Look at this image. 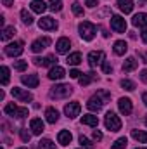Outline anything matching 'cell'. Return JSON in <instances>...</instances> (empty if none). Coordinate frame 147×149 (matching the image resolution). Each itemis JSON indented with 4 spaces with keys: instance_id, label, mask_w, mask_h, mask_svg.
<instances>
[{
    "instance_id": "obj_1",
    "label": "cell",
    "mask_w": 147,
    "mask_h": 149,
    "mask_svg": "<svg viewBox=\"0 0 147 149\" xmlns=\"http://www.w3.org/2000/svg\"><path fill=\"white\" fill-rule=\"evenodd\" d=\"M95 31H97V28H95V24H92L90 21H83L81 24H80V35L83 40H87V42H90L94 35H95Z\"/></svg>"
},
{
    "instance_id": "obj_2",
    "label": "cell",
    "mask_w": 147,
    "mask_h": 149,
    "mask_svg": "<svg viewBox=\"0 0 147 149\" xmlns=\"http://www.w3.org/2000/svg\"><path fill=\"white\" fill-rule=\"evenodd\" d=\"M104 123H106V128L111 130V132H118V130L121 128V120H119V116H116L112 111H109L106 114Z\"/></svg>"
},
{
    "instance_id": "obj_3",
    "label": "cell",
    "mask_w": 147,
    "mask_h": 149,
    "mask_svg": "<svg viewBox=\"0 0 147 149\" xmlns=\"http://www.w3.org/2000/svg\"><path fill=\"white\" fill-rule=\"evenodd\" d=\"M71 87L69 85H55V87H52V90H50V97H54V99H62V97H68V95H71Z\"/></svg>"
},
{
    "instance_id": "obj_4",
    "label": "cell",
    "mask_w": 147,
    "mask_h": 149,
    "mask_svg": "<svg viewBox=\"0 0 147 149\" xmlns=\"http://www.w3.org/2000/svg\"><path fill=\"white\" fill-rule=\"evenodd\" d=\"M3 111H5V114L16 116V118H26V116H28V109H26V108H17L16 104H7V106L3 108Z\"/></svg>"
},
{
    "instance_id": "obj_5",
    "label": "cell",
    "mask_w": 147,
    "mask_h": 149,
    "mask_svg": "<svg viewBox=\"0 0 147 149\" xmlns=\"http://www.w3.org/2000/svg\"><path fill=\"white\" fill-rule=\"evenodd\" d=\"M111 28L116 33H125L126 31V21L121 16H112L111 17Z\"/></svg>"
},
{
    "instance_id": "obj_6",
    "label": "cell",
    "mask_w": 147,
    "mask_h": 149,
    "mask_svg": "<svg viewBox=\"0 0 147 149\" xmlns=\"http://www.w3.org/2000/svg\"><path fill=\"white\" fill-rule=\"evenodd\" d=\"M23 42H12L5 47V54L10 56V57H16V56H21L23 54Z\"/></svg>"
},
{
    "instance_id": "obj_7",
    "label": "cell",
    "mask_w": 147,
    "mask_h": 149,
    "mask_svg": "<svg viewBox=\"0 0 147 149\" xmlns=\"http://www.w3.org/2000/svg\"><path fill=\"white\" fill-rule=\"evenodd\" d=\"M102 106H104V101L101 99V95L97 94V95H94V97H90L88 99V102H87V108L90 109V111H101L102 109Z\"/></svg>"
},
{
    "instance_id": "obj_8",
    "label": "cell",
    "mask_w": 147,
    "mask_h": 149,
    "mask_svg": "<svg viewBox=\"0 0 147 149\" xmlns=\"http://www.w3.org/2000/svg\"><path fill=\"white\" fill-rule=\"evenodd\" d=\"M38 26H40V30H55L57 28V21L54 17L47 16V17H42L38 21Z\"/></svg>"
},
{
    "instance_id": "obj_9",
    "label": "cell",
    "mask_w": 147,
    "mask_h": 149,
    "mask_svg": "<svg viewBox=\"0 0 147 149\" xmlns=\"http://www.w3.org/2000/svg\"><path fill=\"white\" fill-rule=\"evenodd\" d=\"M12 95H14L17 101H23V102H28V101H31V99H33V95H31L28 90L17 88V87H14V88H12Z\"/></svg>"
},
{
    "instance_id": "obj_10",
    "label": "cell",
    "mask_w": 147,
    "mask_h": 149,
    "mask_svg": "<svg viewBox=\"0 0 147 149\" xmlns=\"http://www.w3.org/2000/svg\"><path fill=\"white\" fill-rule=\"evenodd\" d=\"M49 45H50V38L49 37L38 38V40H35V42L31 43V50H33V52H42V50L47 49Z\"/></svg>"
},
{
    "instance_id": "obj_11",
    "label": "cell",
    "mask_w": 147,
    "mask_h": 149,
    "mask_svg": "<svg viewBox=\"0 0 147 149\" xmlns=\"http://www.w3.org/2000/svg\"><path fill=\"white\" fill-rule=\"evenodd\" d=\"M81 111V106H80V102H69L66 108H64V113H66V116H69V118H76L78 114Z\"/></svg>"
},
{
    "instance_id": "obj_12",
    "label": "cell",
    "mask_w": 147,
    "mask_h": 149,
    "mask_svg": "<svg viewBox=\"0 0 147 149\" xmlns=\"http://www.w3.org/2000/svg\"><path fill=\"white\" fill-rule=\"evenodd\" d=\"M69 47H71L69 38H59L57 43H55V50H57L59 54H66V52L69 50Z\"/></svg>"
},
{
    "instance_id": "obj_13",
    "label": "cell",
    "mask_w": 147,
    "mask_h": 149,
    "mask_svg": "<svg viewBox=\"0 0 147 149\" xmlns=\"http://www.w3.org/2000/svg\"><path fill=\"white\" fill-rule=\"evenodd\" d=\"M118 108H119V111L123 113L125 116H128V114L132 113V101L126 99V97H121L119 102H118Z\"/></svg>"
},
{
    "instance_id": "obj_14",
    "label": "cell",
    "mask_w": 147,
    "mask_h": 149,
    "mask_svg": "<svg viewBox=\"0 0 147 149\" xmlns=\"http://www.w3.org/2000/svg\"><path fill=\"white\" fill-rule=\"evenodd\" d=\"M21 81H23L26 87H30V88H35V87H38V83H40V80H38L37 74H24V76L21 78Z\"/></svg>"
},
{
    "instance_id": "obj_15",
    "label": "cell",
    "mask_w": 147,
    "mask_h": 149,
    "mask_svg": "<svg viewBox=\"0 0 147 149\" xmlns=\"http://www.w3.org/2000/svg\"><path fill=\"white\" fill-rule=\"evenodd\" d=\"M132 23H133V26L147 28V14L146 12H139V14H135L133 19H132Z\"/></svg>"
},
{
    "instance_id": "obj_16",
    "label": "cell",
    "mask_w": 147,
    "mask_h": 149,
    "mask_svg": "<svg viewBox=\"0 0 147 149\" xmlns=\"http://www.w3.org/2000/svg\"><path fill=\"white\" fill-rule=\"evenodd\" d=\"M66 76V71H64V68H61V66H54L50 71H49V78L50 80H62Z\"/></svg>"
},
{
    "instance_id": "obj_17",
    "label": "cell",
    "mask_w": 147,
    "mask_h": 149,
    "mask_svg": "<svg viewBox=\"0 0 147 149\" xmlns=\"http://www.w3.org/2000/svg\"><path fill=\"white\" fill-rule=\"evenodd\" d=\"M30 128H31V132L35 135H40L43 132V121H42V118H33L30 121Z\"/></svg>"
},
{
    "instance_id": "obj_18",
    "label": "cell",
    "mask_w": 147,
    "mask_h": 149,
    "mask_svg": "<svg viewBox=\"0 0 147 149\" xmlns=\"http://www.w3.org/2000/svg\"><path fill=\"white\" fill-rule=\"evenodd\" d=\"M101 59H104V54L102 52H90L88 54V64L94 68V66H97V64H101L102 61Z\"/></svg>"
},
{
    "instance_id": "obj_19",
    "label": "cell",
    "mask_w": 147,
    "mask_h": 149,
    "mask_svg": "<svg viewBox=\"0 0 147 149\" xmlns=\"http://www.w3.org/2000/svg\"><path fill=\"white\" fill-rule=\"evenodd\" d=\"M71 139H73V135H71L69 130H61L59 135H57V141H59V144H62V146H68V144L71 142Z\"/></svg>"
},
{
    "instance_id": "obj_20",
    "label": "cell",
    "mask_w": 147,
    "mask_h": 149,
    "mask_svg": "<svg viewBox=\"0 0 147 149\" xmlns=\"http://www.w3.org/2000/svg\"><path fill=\"white\" fill-rule=\"evenodd\" d=\"M118 7L125 14H130L133 10V0H118Z\"/></svg>"
},
{
    "instance_id": "obj_21",
    "label": "cell",
    "mask_w": 147,
    "mask_h": 149,
    "mask_svg": "<svg viewBox=\"0 0 147 149\" xmlns=\"http://www.w3.org/2000/svg\"><path fill=\"white\" fill-rule=\"evenodd\" d=\"M31 10L37 12V14H43V12L47 10V3L42 2V0H33V2H31Z\"/></svg>"
},
{
    "instance_id": "obj_22",
    "label": "cell",
    "mask_w": 147,
    "mask_h": 149,
    "mask_svg": "<svg viewBox=\"0 0 147 149\" xmlns=\"http://www.w3.org/2000/svg\"><path fill=\"white\" fill-rule=\"evenodd\" d=\"M81 123L88 125V127H97L99 125V118L94 116V114H85V116H81Z\"/></svg>"
},
{
    "instance_id": "obj_23",
    "label": "cell",
    "mask_w": 147,
    "mask_h": 149,
    "mask_svg": "<svg viewBox=\"0 0 147 149\" xmlns=\"http://www.w3.org/2000/svg\"><path fill=\"white\" fill-rule=\"evenodd\" d=\"M126 50H128V45H126V42H123V40H118V42L114 43V54H116V56H123Z\"/></svg>"
},
{
    "instance_id": "obj_24",
    "label": "cell",
    "mask_w": 147,
    "mask_h": 149,
    "mask_svg": "<svg viewBox=\"0 0 147 149\" xmlns=\"http://www.w3.org/2000/svg\"><path fill=\"white\" fill-rule=\"evenodd\" d=\"M45 118H47L49 123H55L59 120V113H57V109H54V108H49L45 111Z\"/></svg>"
},
{
    "instance_id": "obj_25",
    "label": "cell",
    "mask_w": 147,
    "mask_h": 149,
    "mask_svg": "<svg viewBox=\"0 0 147 149\" xmlns=\"http://www.w3.org/2000/svg\"><path fill=\"white\" fill-rule=\"evenodd\" d=\"M132 137L142 144H147V134L144 130H132Z\"/></svg>"
},
{
    "instance_id": "obj_26",
    "label": "cell",
    "mask_w": 147,
    "mask_h": 149,
    "mask_svg": "<svg viewBox=\"0 0 147 149\" xmlns=\"http://www.w3.org/2000/svg\"><path fill=\"white\" fill-rule=\"evenodd\" d=\"M66 63L71 64V66H78V64L81 63V54H80V52H73V54H69L68 59H66Z\"/></svg>"
},
{
    "instance_id": "obj_27",
    "label": "cell",
    "mask_w": 147,
    "mask_h": 149,
    "mask_svg": "<svg viewBox=\"0 0 147 149\" xmlns=\"http://www.w3.org/2000/svg\"><path fill=\"white\" fill-rule=\"evenodd\" d=\"M137 61H135V57H128L125 63H123V71H133L135 68H137Z\"/></svg>"
},
{
    "instance_id": "obj_28",
    "label": "cell",
    "mask_w": 147,
    "mask_h": 149,
    "mask_svg": "<svg viewBox=\"0 0 147 149\" xmlns=\"http://www.w3.org/2000/svg\"><path fill=\"white\" fill-rule=\"evenodd\" d=\"M14 33H16V28H14V26H7V28H3V30H2V35H0V38H2L3 42H7L9 38L14 37Z\"/></svg>"
},
{
    "instance_id": "obj_29",
    "label": "cell",
    "mask_w": 147,
    "mask_h": 149,
    "mask_svg": "<svg viewBox=\"0 0 147 149\" xmlns=\"http://www.w3.org/2000/svg\"><path fill=\"white\" fill-rule=\"evenodd\" d=\"M95 78H97V76H95L94 73H87V74H83V76H80V85H81V87H87V85H88V83H90L92 80H95Z\"/></svg>"
},
{
    "instance_id": "obj_30",
    "label": "cell",
    "mask_w": 147,
    "mask_h": 149,
    "mask_svg": "<svg viewBox=\"0 0 147 149\" xmlns=\"http://www.w3.org/2000/svg\"><path fill=\"white\" fill-rule=\"evenodd\" d=\"M38 149H55V144L50 139H42L38 142Z\"/></svg>"
},
{
    "instance_id": "obj_31",
    "label": "cell",
    "mask_w": 147,
    "mask_h": 149,
    "mask_svg": "<svg viewBox=\"0 0 147 149\" xmlns=\"http://www.w3.org/2000/svg\"><path fill=\"white\" fill-rule=\"evenodd\" d=\"M21 17H23V23H24V24H28V26H30V24H33V16H31L26 9H23V10H21Z\"/></svg>"
},
{
    "instance_id": "obj_32",
    "label": "cell",
    "mask_w": 147,
    "mask_h": 149,
    "mask_svg": "<svg viewBox=\"0 0 147 149\" xmlns=\"http://www.w3.org/2000/svg\"><path fill=\"white\" fill-rule=\"evenodd\" d=\"M126 142H128V141H126V137H119V139L111 146V149H125V148H126Z\"/></svg>"
},
{
    "instance_id": "obj_33",
    "label": "cell",
    "mask_w": 147,
    "mask_h": 149,
    "mask_svg": "<svg viewBox=\"0 0 147 149\" xmlns=\"http://www.w3.org/2000/svg\"><path fill=\"white\" fill-rule=\"evenodd\" d=\"M121 87H123L125 90H128V92L135 90V83H133V81H130V80H123V81H121Z\"/></svg>"
},
{
    "instance_id": "obj_34",
    "label": "cell",
    "mask_w": 147,
    "mask_h": 149,
    "mask_svg": "<svg viewBox=\"0 0 147 149\" xmlns=\"http://www.w3.org/2000/svg\"><path fill=\"white\" fill-rule=\"evenodd\" d=\"M7 83H9V68L2 66V85H7Z\"/></svg>"
},
{
    "instance_id": "obj_35",
    "label": "cell",
    "mask_w": 147,
    "mask_h": 149,
    "mask_svg": "<svg viewBox=\"0 0 147 149\" xmlns=\"http://www.w3.org/2000/svg\"><path fill=\"white\" fill-rule=\"evenodd\" d=\"M26 68H28V61H17L14 64V70H17V71H24Z\"/></svg>"
},
{
    "instance_id": "obj_36",
    "label": "cell",
    "mask_w": 147,
    "mask_h": 149,
    "mask_svg": "<svg viewBox=\"0 0 147 149\" xmlns=\"http://www.w3.org/2000/svg\"><path fill=\"white\" fill-rule=\"evenodd\" d=\"M50 9H52L54 12H55V10L59 12V10L62 9V3H61V0H50Z\"/></svg>"
},
{
    "instance_id": "obj_37",
    "label": "cell",
    "mask_w": 147,
    "mask_h": 149,
    "mask_svg": "<svg viewBox=\"0 0 147 149\" xmlns=\"http://www.w3.org/2000/svg\"><path fill=\"white\" fill-rule=\"evenodd\" d=\"M71 9H73L74 16H83V7H81L80 3H73V5H71Z\"/></svg>"
},
{
    "instance_id": "obj_38",
    "label": "cell",
    "mask_w": 147,
    "mask_h": 149,
    "mask_svg": "<svg viewBox=\"0 0 147 149\" xmlns=\"http://www.w3.org/2000/svg\"><path fill=\"white\" fill-rule=\"evenodd\" d=\"M19 134H21V139L24 141V142H30V139H31V134L26 130V128H23V130H19Z\"/></svg>"
},
{
    "instance_id": "obj_39",
    "label": "cell",
    "mask_w": 147,
    "mask_h": 149,
    "mask_svg": "<svg viewBox=\"0 0 147 149\" xmlns=\"http://www.w3.org/2000/svg\"><path fill=\"white\" fill-rule=\"evenodd\" d=\"M80 144H81L83 148H87V149H90L92 146H94V144H92V142H90L87 137H83V135H80Z\"/></svg>"
},
{
    "instance_id": "obj_40",
    "label": "cell",
    "mask_w": 147,
    "mask_h": 149,
    "mask_svg": "<svg viewBox=\"0 0 147 149\" xmlns=\"http://www.w3.org/2000/svg\"><path fill=\"white\" fill-rule=\"evenodd\" d=\"M102 70H104V73H107V74H109L111 71H112V68H111L109 63H104V64H102Z\"/></svg>"
},
{
    "instance_id": "obj_41",
    "label": "cell",
    "mask_w": 147,
    "mask_h": 149,
    "mask_svg": "<svg viewBox=\"0 0 147 149\" xmlns=\"http://www.w3.org/2000/svg\"><path fill=\"white\" fill-rule=\"evenodd\" d=\"M80 71H78V70H71V71H69V76H71V78H80Z\"/></svg>"
},
{
    "instance_id": "obj_42",
    "label": "cell",
    "mask_w": 147,
    "mask_h": 149,
    "mask_svg": "<svg viewBox=\"0 0 147 149\" xmlns=\"http://www.w3.org/2000/svg\"><path fill=\"white\" fill-rule=\"evenodd\" d=\"M94 139H95V141H102V134H101L99 130H94Z\"/></svg>"
},
{
    "instance_id": "obj_43",
    "label": "cell",
    "mask_w": 147,
    "mask_h": 149,
    "mask_svg": "<svg viewBox=\"0 0 147 149\" xmlns=\"http://www.w3.org/2000/svg\"><path fill=\"white\" fill-rule=\"evenodd\" d=\"M140 80H142L144 83H147V68L142 71V73H140Z\"/></svg>"
},
{
    "instance_id": "obj_44",
    "label": "cell",
    "mask_w": 147,
    "mask_h": 149,
    "mask_svg": "<svg viewBox=\"0 0 147 149\" xmlns=\"http://www.w3.org/2000/svg\"><path fill=\"white\" fill-rule=\"evenodd\" d=\"M97 3H99V0H87V5L88 7H95Z\"/></svg>"
},
{
    "instance_id": "obj_45",
    "label": "cell",
    "mask_w": 147,
    "mask_h": 149,
    "mask_svg": "<svg viewBox=\"0 0 147 149\" xmlns=\"http://www.w3.org/2000/svg\"><path fill=\"white\" fill-rule=\"evenodd\" d=\"M142 40H144V43H147V28L142 31Z\"/></svg>"
},
{
    "instance_id": "obj_46",
    "label": "cell",
    "mask_w": 147,
    "mask_h": 149,
    "mask_svg": "<svg viewBox=\"0 0 147 149\" xmlns=\"http://www.w3.org/2000/svg\"><path fill=\"white\" fill-rule=\"evenodd\" d=\"M2 2H3V5H7V7H9V5H12V3H14V0H2Z\"/></svg>"
},
{
    "instance_id": "obj_47",
    "label": "cell",
    "mask_w": 147,
    "mask_h": 149,
    "mask_svg": "<svg viewBox=\"0 0 147 149\" xmlns=\"http://www.w3.org/2000/svg\"><path fill=\"white\" fill-rule=\"evenodd\" d=\"M142 101H144V104L147 106V92H144V95H142Z\"/></svg>"
},
{
    "instance_id": "obj_48",
    "label": "cell",
    "mask_w": 147,
    "mask_h": 149,
    "mask_svg": "<svg viewBox=\"0 0 147 149\" xmlns=\"http://www.w3.org/2000/svg\"><path fill=\"white\" fill-rule=\"evenodd\" d=\"M135 149H147V148H135Z\"/></svg>"
},
{
    "instance_id": "obj_49",
    "label": "cell",
    "mask_w": 147,
    "mask_h": 149,
    "mask_svg": "<svg viewBox=\"0 0 147 149\" xmlns=\"http://www.w3.org/2000/svg\"><path fill=\"white\" fill-rule=\"evenodd\" d=\"M146 125H147V116H146Z\"/></svg>"
},
{
    "instance_id": "obj_50",
    "label": "cell",
    "mask_w": 147,
    "mask_h": 149,
    "mask_svg": "<svg viewBox=\"0 0 147 149\" xmlns=\"http://www.w3.org/2000/svg\"><path fill=\"white\" fill-rule=\"evenodd\" d=\"M19 149H26V148H19Z\"/></svg>"
}]
</instances>
